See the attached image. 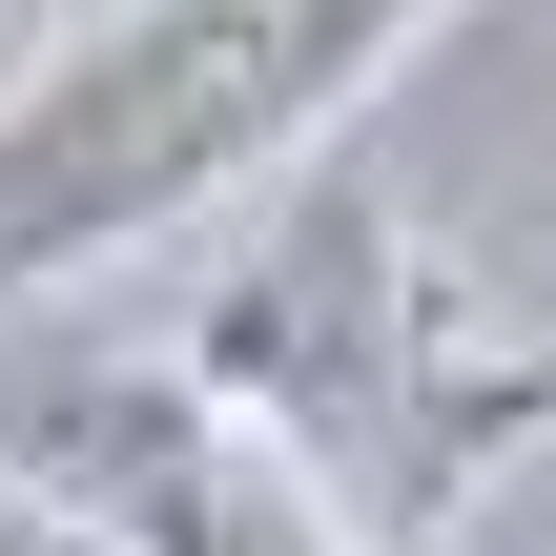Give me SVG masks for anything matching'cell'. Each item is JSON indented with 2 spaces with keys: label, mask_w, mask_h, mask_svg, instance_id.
<instances>
[{
  "label": "cell",
  "mask_w": 556,
  "mask_h": 556,
  "mask_svg": "<svg viewBox=\"0 0 556 556\" xmlns=\"http://www.w3.org/2000/svg\"><path fill=\"white\" fill-rule=\"evenodd\" d=\"M0 556H124V536H83L62 495H21V475H0Z\"/></svg>",
  "instance_id": "cell-4"
},
{
  "label": "cell",
  "mask_w": 556,
  "mask_h": 556,
  "mask_svg": "<svg viewBox=\"0 0 556 556\" xmlns=\"http://www.w3.org/2000/svg\"><path fill=\"white\" fill-rule=\"evenodd\" d=\"M433 21L454 0H103L62 62L0 83V309L309 165Z\"/></svg>",
  "instance_id": "cell-1"
},
{
  "label": "cell",
  "mask_w": 556,
  "mask_h": 556,
  "mask_svg": "<svg viewBox=\"0 0 556 556\" xmlns=\"http://www.w3.org/2000/svg\"><path fill=\"white\" fill-rule=\"evenodd\" d=\"M186 371L248 392L371 536H413L433 495H475V475L516 454V413H536V351H516V330H454V289L413 268V206H392L371 165H309V186H289V227L206 289Z\"/></svg>",
  "instance_id": "cell-2"
},
{
  "label": "cell",
  "mask_w": 556,
  "mask_h": 556,
  "mask_svg": "<svg viewBox=\"0 0 556 556\" xmlns=\"http://www.w3.org/2000/svg\"><path fill=\"white\" fill-rule=\"evenodd\" d=\"M0 475L62 495L124 556H371V516L248 392H206L186 351H41V371H0Z\"/></svg>",
  "instance_id": "cell-3"
}]
</instances>
